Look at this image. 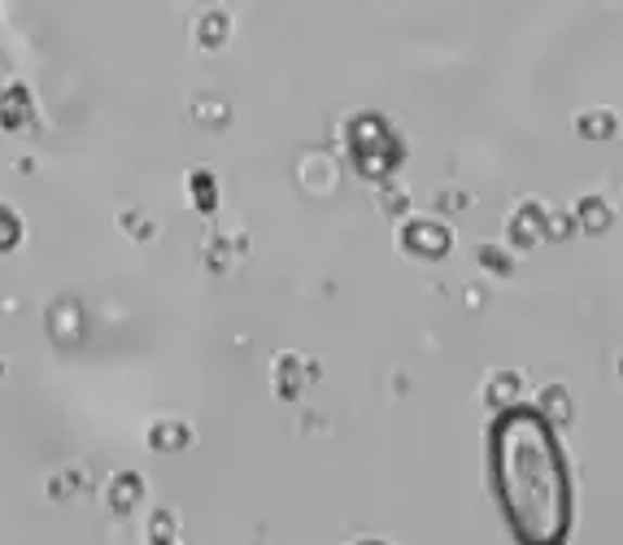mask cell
Masks as SVG:
<instances>
[{"label": "cell", "mask_w": 623, "mask_h": 545, "mask_svg": "<svg viewBox=\"0 0 623 545\" xmlns=\"http://www.w3.org/2000/svg\"><path fill=\"white\" fill-rule=\"evenodd\" d=\"M493 489L523 545H562L571 528L567 458L536 410H510L493 423Z\"/></svg>", "instance_id": "6da1fadb"}]
</instances>
